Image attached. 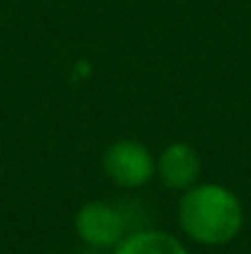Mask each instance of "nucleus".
<instances>
[{"mask_svg": "<svg viewBox=\"0 0 251 254\" xmlns=\"http://www.w3.org/2000/svg\"><path fill=\"white\" fill-rule=\"evenodd\" d=\"M177 222L180 230L197 245H229L244 227V205L227 185L195 183L177 202Z\"/></svg>", "mask_w": 251, "mask_h": 254, "instance_id": "obj_1", "label": "nucleus"}, {"mask_svg": "<svg viewBox=\"0 0 251 254\" xmlns=\"http://www.w3.org/2000/svg\"><path fill=\"white\" fill-rule=\"evenodd\" d=\"M103 173L118 188H141L155 175V156L146 143L123 138L106 148Z\"/></svg>", "mask_w": 251, "mask_h": 254, "instance_id": "obj_3", "label": "nucleus"}, {"mask_svg": "<svg viewBox=\"0 0 251 254\" xmlns=\"http://www.w3.org/2000/svg\"><path fill=\"white\" fill-rule=\"evenodd\" d=\"M155 173L170 190L185 192L187 188H192L200 180L202 158L195 146H190L185 141H175L160 151V156L155 161Z\"/></svg>", "mask_w": 251, "mask_h": 254, "instance_id": "obj_4", "label": "nucleus"}, {"mask_svg": "<svg viewBox=\"0 0 251 254\" xmlns=\"http://www.w3.org/2000/svg\"><path fill=\"white\" fill-rule=\"evenodd\" d=\"M111 254H190L187 247L165 230H133L128 232Z\"/></svg>", "mask_w": 251, "mask_h": 254, "instance_id": "obj_5", "label": "nucleus"}, {"mask_svg": "<svg viewBox=\"0 0 251 254\" xmlns=\"http://www.w3.org/2000/svg\"><path fill=\"white\" fill-rule=\"evenodd\" d=\"M74 230L84 245L96 252L113 250L128 235L123 212L113 202H106V200L84 202L74 215Z\"/></svg>", "mask_w": 251, "mask_h": 254, "instance_id": "obj_2", "label": "nucleus"}]
</instances>
